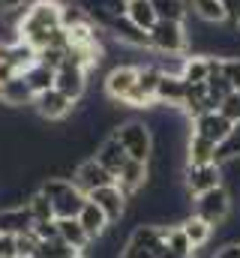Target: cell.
<instances>
[{
  "instance_id": "1",
  "label": "cell",
  "mask_w": 240,
  "mask_h": 258,
  "mask_svg": "<svg viewBox=\"0 0 240 258\" xmlns=\"http://www.w3.org/2000/svg\"><path fill=\"white\" fill-rule=\"evenodd\" d=\"M60 3L63 0H30L27 6H18L15 39L33 45L36 51L48 45H66L63 27H60Z\"/></svg>"
},
{
  "instance_id": "2",
  "label": "cell",
  "mask_w": 240,
  "mask_h": 258,
  "mask_svg": "<svg viewBox=\"0 0 240 258\" xmlns=\"http://www.w3.org/2000/svg\"><path fill=\"white\" fill-rule=\"evenodd\" d=\"M111 135L123 144L129 159L150 162V156H153V129L147 126L144 117H126L123 123L111 129Z\"/></svg>"
},
{
  "instance_id": "3",
  "label": "cell",
  "mask_w": 240,
  "mask_h": 258,
  "mask_svg": "<svg viewBox=\"0 0 240 258\" xmlns=\"http://www.w3.org/2000/svg\"><path fill=\"white\" fill-rule=\"evenodd\" d=\"M39 189L51 198L57 219H75V216L81 213L84 201H87V195L81 192L69 177H51V174H48V177H42Z\"/></svg>"
},
{
  "instance_id": "4",
  "label": "cell",
  "mask_w": 240,
  "mask_h": 258,
  "mask_svg": "<svg viewBox=\"0 0 240 258\" xmlns=\"http://www.w3.org/2000/svg\"><path fill=\"white\" fill-rule=\"evenodd\" d=\"M231 207H234V198L228 192V186H216V189H207V192H201V195L192 198V213L201 216V219H204L207 225H213V228L228 219Z\"/></svg>"
},
{
  "instance_id": "5",
  "label": "cell",
  "mask_w": 240,
  "mask_h": 258,
  "mask_svg": "<svg viewBox=\"0 0 240 258\" xmlns=\"http://www.w3.org/2000/svg\"><path fill=\"white\" fill-rule=\"evenodd\" d=\"M150 51L156 54H189V30L180 21H156L150 27Z\"/></svg>"
},
{
  "instance_id": "6",
  "label": "cell",
  "mask_w": 240,
  "mask_h": 258,
  "mask_svg": "<svg viewBox=\"0 0 240 258\" xmlns=\"http://www.w3.org/2000/svg\"><path fill=\"white\" fill-rule=\"evenodd\" d=\"M225 186V174L219 162H204V165H183V189L192 195H201L207 189Z\"/></svg>"
},
{
  "instance_id": "7",
  "label": "cell",
  "mask_w": 240,
  "mask_h": 258,
  "mask_svg": "<svg viewBox=\"0 0 240 258\" xmlns=\"http://www.w3.org/2000/svg\"><path fill=\"white\" fill-rule=\"evenodd\" d=\"M135 78H138V63H117L105 72V81H102V93L105 99L111 102H126V96L132 93L135 87Z\"/></svg>"
},
{
  "instance_id": "8",
  "label": "cell",
  "mask_w": 240,
  "mask_h": 258,
  "mask_svg": "<svg viewBox=\"0 0 240 258\" xmlns=\"http://www.w3.org/2000/svg\"><path fill=\"white\" fill-rule=\"evenodd\" d=\"M72 183H75L84 195H90V192H96V189H102V186H111V183H114V174L105 171L93 156H87V159H81V162L75 165Z\"/></svg>"
},
{
  "instance_id": "9",
  "label": "cell",
  "mask_w": 240,
  "mask_h": 258,
  "mask_svg": "<svg viewBox=\"0 0 240 258\" xmlns=\"http://www.w3.org/2000/svg\"><path fill=\"white\" fill-rule=\"evenodd\" d=\"M114 183L120 186V192L132 201H138V195H144L147 183H150V168L147 162H138V159H126V165L120 168V174L114 177Z\"/></svg>"
},
{
  "instance_id": "10",
  "label": "cell",
  "mask_w": 240,
  "mask_h": 258,
  "mask_svg": "<svg viewBox=\"0 0 240 258\" xmlns=\"http://www.w3.org/2000/svg\"><path fill=\"white\" fill-rule=\"evenodd\" d=\"M87 78H90V75H87L81 66H75L72 60H63V63L57 66V72H54V87L78 105V102L84 99V93H87Z\"/></svg>"
},
{
  "instance_id": "11",
  "label": "cell",
  "mask_w": 240,
  "mask_h": 258,
  "mask_svg": "<svg viewBox=\"0 0 240 258\" xmlns=\"http://www.w3.org/2000/svg\"><path fill=\"white\" fill-rule=\"evenodd\" d=\"M33 111H36L42 120L57 123V120H66V117L75 111V102H72L69 96H63L57 87H51V90H45V93L33 96Z\"/></svg>"
},
{
  "instance_id": "12",
  "label": "cell",
  "mask_w": 240,
  "mask_h": 258,
  "mask_svg": "<svg viewBox=\"0 0 240 258\" xmlns=\"http://www.w3.org/2000/svg\"><path fill=\"white\" fill-rule=\"evenodd\" d=\"M90 201H96V207L108 216V222L111 225H120L123 219H126V213H129V198L120 192L117 183H111V186H102V189H96V192L87 195Z\"/></svg>"
},
{
  "instance_id": "13",
  "label": "cell",
  "mask_w": 240,
  "mask_h": 258,
  "mask_svg": "<svg viewBox=\"0 0 240 258\" xmlns=\"http://www.w3.org/2000/svg\"><path fill=\"white\" fill-rule=\"evenodd\" d=\"M165 237H168V225H156V222H138L129 228V240L126 243H135L147 252L159 258L165 252Z\"/></svg>"
},
{
  "instance_id": "14",
  "label": "cell",
  "mask_w": 240,
  "mask_h": 258,
  "mask_svg": "<svg viewBox=\"0 0 240 258\" xmlns=\"http://www.w3.org/2000/svg\"><path fill=\"white\" fill-rule=\"evenodd\" d=\"M84 12H87V18L96 24V27H108L114 18H123L126 15V0H75Z\"/></svg>"
},
{
  "instance_id": "15",
  "label": "cell",
  "mask_w": 240,
  "mask_h": 258,
  "mask_svg": "<svg viewBox=\"0 0 240 258\" xmlns=\"http://www.w3.org/2000/svg\"><path fill=\"white\" fill-rule=\"evenodd\" d=\"M189 126H192L189 132H195V135H201V138H207V141H213V144H222L234 123L225 120L219 111H204V114H198Z\"/></svg>"
},
{
  "instance_id": "16",
  "label": "cell",
  "mask_w": 240,
  "mask_h": 258,
  "mask_svg": "<svg viewBox=\"0 0 240 258\" xmlns=\"http://www.w3.org/2000/svg\"><path fill=\"white\" fill-rule=\"evenodd\" d=\"M105 33H108L114 42L126 45V48H150V33L141 30V27H135L126 15H123V18H114V21L105 27Z\"/></svg>"
},
{
  "instance_id": "17",
  "label": "cell",
  "mask_w": 240,
  "mask_h": 258,
  "mask_svg": "<svg viewBox=\"0 0 240 258\" xmlns=\"http://www.w3.org/2000/svg\"><path fill=\"white\" fill-rule=\"evenodd\" d=\"M93 159H96V162H99L105 171H111V174L117 177L120 168L126 165V159H129V156H126L123 144H120L114 135H105V138L96 144V150H93Z\"/></svg>"
},
{
  "instance_id": "18",
  "label": "cell",
  "mask_w": 240,
  "mask_h": 258,
  "mask_svg": "<svg viewBox=\"0 0 240 258\" xmlns=\"http://www.w3.org/2000/svg\"><path fill=\"white\" fill-rule=\"evenodd\" d=\"M33 213L27 204H18V207H0V231L3 234H24V231H33Z\"/></svg>"
},
{
  "instance_id": "19",
  "label": "cell",
  "mask_w": 240,
  "mask_h": 258,
  "mask_svg": "<svg viewBox=\"0 0 240 258\" xmlns=\"http://www.w3.org/2000/svg\"><path fill=\"white\" fill-rule=\"evenodd\" d=\"M0 105H6V108H27V105H33V90L27 87L24 75H15V78L0 84Z\"/></svg>"
},
{
  "instance_id": "20",
  "label": "cell",
  "mask_w": 240,
  "mask_h": 258,
  "mask_svg": "<svg viewBox=\"0 0 240 258\" xmlns=\"http://www.w3.org/2000/svg\"><path fill=\"white\" fill-rule=\"evenodd\" d=\"M183 165H204V162H216V144L189 132L186 141H183Z\"/></svg>"
},
{
  "instance_id": "21",
  "label": "cell",
  "mask_w": 240,
  "mask_h": 258,
  "mask_svg": "<svg viewBox=\"0 0 240 258\" xmlns=\"http://www.w3.org/2000/svg\"><path fill=\"white\" fill-rule=\"evenodd\" d=\"M75 219L81 222V228L87 231V237H90V240H99V237H102V234L111 228L108 216H105V213L96 207V201H90V198L84 201V207H81V213H78Z\"/></svg>"
},
{
  "instance_id": "22",
  "label": "cell",
  "mask_w": 240,
  "mask_h": 258,
  "mask_svg": "<svg viewBox=\"0 0 240 258\" xmlns=\"http://www.w3.org/2000/svg\"><path fill=\"white\" fill-rule=\"evenodd\" d=\"M186 96V84L180 75H162L156 84V105L162 108H180Z\"/></svg>"
},
{
  "instance_id": "23",
  "label": "cell",
  "mask_w": 240,
  "mask_h": 258,
  "mask_svg": "<svg viewBox=\"0 0 240 258\" xmlns=\"http://www.w3.org/2000/svg\"><path fill=\"white\" fill-rule=\"evenodd\" d=\"M180 228H183V234H186V240L192 243V249H201V246H207V243H213V225H207L201 216H195V213H189V216H183V222H180Z\"/></svg>"
},
{
  "instance_id": "24",
  "label": "cell",
  "mask_w": 240,
  "mask_h": 258,
  "mask_svg": "<svg viewBox=\"0 0 240 258\" xmlns=\"http://www.w3.org/2000/svg\"><path fill=\"white\" fill-rule=\"evenodd\" d=\"M57 237L75 252H84L90 246V237H87V231L81 228L78 219H57Z\"/></svg>"
},
{
  "instance_id": "25",
  "label": "cell",
  "mask_w": 240,
  "mask_h": 258,
  "mask_svg": "<svg viewBox=\"0 0 240 258\" xmlns=\"http://www.w3.org/2000/svg\"><path fill=\"white\" fill-rule=\"evenodd\" d=\"M126 18H129L135 27L147 30V33H150V27L159 21V18H156V9H153L150 0H129V3H126Z\"/></svg>"
},
{
  "instance_id": "26",
  "label": "cell",
  "mask_w": 240,
  "mask_h": 258,
  "mask_svg": "<svg viewBox=\"0 0 240 258\" xmlns=\"http://www.w3.org/2000/svg\"><path fill=\"white\" fill-rule=\"evenodd\" d=\"M207 75H210V63L204 54H186L183 57V69H180L183 84H204Z\"/></svg>"
},
{
  "instance_id": "27",
  "label": "cell",
  "mask_w": 240,
  "mask_h": 258,
  "mask_svg": "<svg viewBox=\"0 0 240 258\" xmlns=\"http://www.w3.org/2000/svg\"><path fill=\"white\" fill-rule=\"evenodd\" d=\"M150 3H153L159 21H180V24H186V18L192 15L189 12V0H150Z\"/></svg>"
},
{
  "instance_id": "28",
  "label": "cell",
  "mask_w": 240,
  "mask_h": 258,
  "mask_svg": "<svg viewBox=\"0 0 240 258\" xmlns=\"http://www.w3.org/2000/svg\"><path fill=\"white\" fill-rule=\"evenodd\" d=\"M24 81H27V87L33 90V96H39V93H45V90L54 87V69L45 66V63H33L24 72Z\"/></svg>"
},
{
  "instance_id": "29",
  "label": "cell",
  "mask_w": 240,
  "mask_h": 258,
  "mask_svg": "<svg viewBox=\"0 0 240 258\" xmlns=\"http://www.w3.org/2000/svg\"><path fill=\"white\" fill-rule=\"evenodd\" d=\"M189 12L204 24H225V12L219 0H189Z\"/></svg>"
},
{
  "instance_id": "30",
  "label": "cell",
  "mask_w": 240,
  "mask_h": 258,
  "mask_svg": "<svg viewBox=\"0 0 240 258\" xmlns=\"http://www.w3.org/2000/svg\"><path fill=\"white\" fill-rule=\"evenodd\" d=\"M27 207H30V213H33L36 222H51V219H57V216H54V204H51V198L42 192V189H33V192H30Z\"/></svg>"
},
{
  "instance_id": "31",
  "label": "cell",
  "mask_w": 240,
  "mask_h": 258,
  "mask_svg": "<svg viewBox=\"0 0 240 258\" xmlns=\"http://www.w3.org/2000/svg\"><path fill=\"white\" fill-rule=\"evenodd\" d=\"M165 249L171 252V255L177 258H192V243L186 240V234H183V228L180 225H168V237H165Z\"/></svg>"
},
{
  "instance_id": "32",
  "label": "cell",
  "mask_w": 240,
  "mask_h": 258,
  "mask_svg": "<svg viewBox=\"0 0 240 258\" xmlns=\"http://www.w3.org/2000/svg\"><path fill=\"white\" fill-rule=\"evenodd\" d=\"M240 156V120L231 126V132L225 135L222 144H216V162H228V159H237Z\"/></svg>"
},
{
  "instance_id": "33",
  "label": "cell",
  "mask_w": 240,
  "mask_h": 258,
  "mask_svg": "<svg viewBox=\"0 0 240 258\" xmlns=\"http://www.w3.org/2000/svg\"><path fill=\"white\" fill-rule=\"evenodd\" d=\"M78 252L75 249H69L63 240H39V249H36V255L33 258H75Z\"/></svg>"
},
{
  "instance_id": "34",
  "label": "cell",
  "mask_w": 240,
  "mask_h": 258,
  "mask_svg": "<svg viewBox=\"0 0 240 258\" xmlns=\"http://www.w3.org/2000/svg\"><path fill=\"white\" fill-rule=\"evenodd\" d=\"M225 120H231V123H237L240 120V90H231L222 102H219V108H216Z\"/></svg>"
},
{
  "instance_id": "35",
  "label": "cell",
  "mask_w": 240,
  "mask_h": 258,
  "mask_svg": "<svg viewBox=\"0 0 240 258\" xmlns=\"http://www.w3.org/2000/svg\"><path fill=\"white\" fill-rule=\"evenodd\" d=\"M15 246H18V258H33L36 249H39V237L33 231H24L15 237Z\"/></svg>"
},
{
  "instance_id": "36",
  "label": "cell",
  "mask_w": 240,
  "mask_h": 258,
  "mask_svg": "<svg viewBox=\"0 0 240 258\" xmlns=\"http://www.w3.org/2000/svg\"><path fill=\"white\" fill-rule=\"evenodd\" d=\"M222 75L231 90H240V57H222Z\"/></svg>"
},
{
  "instance_id": "37",
  "label": "cell",
  "mask_w": 240,
  "mask_h": 258,
  "mask_svg": "<svg viewBox=\"0 0 240 258\" xmlns=\"http://www.w3.org/2000/svg\"><path fill=\"white\" fill-rule=\"evenodd\" d=\"M33 234L39 240H57V219H51V222H33Z\"/></svg>"
},
{
  "instance_id": "38",
  "label": "cell",
  "mask_w": 240,
  "mask_h": 258,
  "mask_svg": "<svg viewBox=\"0 0 240 258\" xmlns=\"http://www.w3.org/2000/svg\"><path fill=\"white\" fill-rule=\"evenodd\" d=\"M222 3V12H225V24L240 27V0H219Z\"/></svg>"
},
{
  "instance_id": "39",
  "label": "cell",
  "mask_w": 240,
  "mask_h": 258,
  "mask_svg": "<svg viewBox=\"0 0 240 258\" xmlns=\"http://www.w3.org/2000/svg\"><path fill=\"white\" fill-rule=\"evenodd\" d=\"M0 258H18L15 234H3V231H0Z\"/></svg>"
},
{
  "instance_id": "40",
  "label": "cell",
  "mask_w": 240,
  "mask_h": 258,
  "mask_svg": "<svg viewBox=\"0 0 240 258\" xmlns=\"http://www.w3.org/2000/svg\"><path fill=\"white\" fill-rule=\"evenodd\" d=\"M120 258H156V255L147 252V249H141V246H135V243H126L123 252H120Z\"/></svg>"
},
{
  "instance_id": "41",
  "label": "cell",
  "mask_w": 240,
  "mask_h": 258,
  "mask_svg": "<svg viewBox=\"0 0 240 258\" xmlns=\"http://www.w3.org/2000/svg\"><path fill=\"white\" fill-rule=\"evenodd\" d=\"M213 258H240V243H222V246H216Z\"/></svg>"
},
{
  "instance_id": "42",
  "label": "cell",
  "mask_w": 240,
  "mask_h": 258,
  "mask_svg": "<svg viewBox=\"0 0 240 258\" xmlns=\"http://www.w3.org/2000/svg\"><path fill=\"white\" fill-rule=\"evenodd\" d=\"M30 0H3V9H18V6H27Z\"/></svg>"
},
{
  "instance_id": "43",
  "label": "cell",
  "mask_w": 240,
  "mask_h": 258,
  "mask_svg": "<svg viewBox=\"0 0 240 258\" xmlns=\"http://www.w3.org/2000/svg\"><path fill=\"white\" fill-rule=\"evenodd\" d=\"M0 12H3V0H0Z\"/></svg>"
},
{
  "instance_id": "44",
  "label": "cell",
  "mask_w": 240,
  "mask_h": 258,
  "mask_svg": "<svg viewBox=\"0 0 240 258\" xmlns=\"http://www.w3.org/2000/svg\"><path fill=\"white\" fill-rule=\"evenodd\" d=\"M126 3H129V0H126Z\"/></svg>"
}]
</instances>
